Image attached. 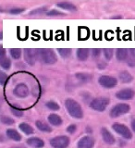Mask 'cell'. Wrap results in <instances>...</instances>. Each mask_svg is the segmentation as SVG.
<instances>
[{"instance_id": "obj_1", "label": "cell", "mask_w": 135, "mask_h": 148, "mask_svg": "<svg viewBox=\"0 0 135 148\" xmlns=\"http://www.w3.org/2000/svg\"><path fill=\"white\" fill-rule=\"evenodd\" d=\"M65 106L68 111V113L74 119H82L83 117V111L81 105L77 101L73 100L71 98H69L65 101Z\"/></svg>"}, {"instance_id": "obj_2", "label": "cell", "mask_w": 135, "mask_h": 148, "mask_svg": "<svg viewBox=\"0 0 135 148\" xmlns=\"http://www.w3.org/2000/svg\"><path fill=\"white\" fill-rule=\"evenodd\" d=\"M35 53L36 58L45 64H55L58 61L57 55L52 49H37Z\"/></svg>"}, {"instance_id": "obj_3", "label": "cell", "mask_w": 135, "mask_h": 148, "mask_svg": "<svg viewBox=\"0 0 135 148\" xmlns=\"http://www.w3.org/2000/svg\"><path fill=\"white\" fill-rule=\"evenodd\" d=\"M109 104V99L106 97H97L95 98L91 102L90 108L95 111H99V112H103L108 108Z\"/></svg>"}, {"instance_id": "obj_4", "label": "cell", "mask_w": 135, "mask_h": 148, "mask_svg": "<svg viewBox=\"0 0 135 148\" xmlns=\"http://www.w3.org/2000/svg\"><path fill=\"white\" fill-rule=\"evenodd\" d=\"M130 110H131V106L128 104H118L113 106L112 109L110 110V116L112 118H118L127 114Z\"/></svg>"}, {"instance_id": "obj_5", "label": "cell", "mask_w": 135, "mask_h": 148, "mask_svg": "<svg viewBox=\"0 0 135 148\" xmlns=\"http://www.w3.org/2000/svg\"><path fill=\"white\" fill-rule=\"evenodd\" d=\"M50 145L54 148H67L69 145V138L65 135L57 136L51 139Z\"/></svg>"}, {"instance_id": "obj_6", "label": "cell", "mask_w": 135, "mask_h": 148, "mask_svg": "<svg viewBox=\"0 0 135 148\" xmlns=\"http://www.w3.org/2000/svg\"><path fill=\"white\" fill-rule=\"evenodd\" d=\"M112 128L114 129V131L119 133V135H121L125 139H132V134L130 131V129L124 124H120V123H115L112 125Z\"/></svg>"}, {"instance_id": "obj_7", "label": "cell", "mask_w": 135, "mask_h": 148, "mask_svg": "<svg viewBox=\"0 0 135 148\" xmlns=\"http://www.w3.org/2000/svg\"><path fill=\"white\" fill-rule=\"evenodd\" d=\"M98 82L101 86H103L105 88H114L116 85H117L118 81H117V79L114 77L103 75L99 78Z\"/></svg>"}, {"instance_id": "obj_8", "label": "cell", "mask_w": 135, "mask_h": 148, "mask_svg": "<svg viewBox=\"0 0 135 148\" xmlns=\"http://www.w3.org/2000/svg\"><path fill=\"white\" fill-rule=\"evenodd\" d=\"M14 95H15L19 98H25L29 95V88L24 83H19V84L15 87V89L13 91Z\"/></svg>"}, {"instance_id": "obj_9", "label": "cell", "mask_w": 135, "mask_h": 148, "mask_svg": "<svg viewBox=\"0 0 135 148\" xmlns=\"http://www.w3.org/2000/svg\"><path fill=\"white\" fill-rule=\"evenodd\" d=\"M0 67L3 68L4 69L8 71L11 67V61L7 57L6 50H5L2 46H0Z\"/></svg>"}, {"instance_id": "obj_10", "label": "cell", "mask_w": 135, "mask_h": 148, "mask_svg": "<svg viewBox=\"0 0 135 148\" xmlns=\"http://www.w3.org/2000/svg\"><path fill=\"white\" fill-rule=\"evenodd\" d=\"M134 95H135V92L132 89L126 88V89L119 91L117 94H116V97L120 100H131L134 97Z\"/></svg>"}, {"instance_id": "obj_11", "label": "cell", "mask_w": 135, "mask_h": 148, "mask_svg": "<svg viewBox=\"0 0 135 148\" xmlns=\"http://www.w3.org/2000/svg\"><path fill=\"white\" fill-rule=\"evenodd\" d=\"M95 140L91 136H84L78 142V148H93Z\"/></svg>"}, {"instance_id": "obj_12", "label": "cell", "mask_w": 135, "mask_h": 148, "mask_svg": "<svg viewBox=\"0 0 135 148\" xmlns=\"http://www.w3.org/2000/svg\"><path fill=\"white\" fill-rule=\"evenodd\" d=\"M24 59L28 64L31 65V66L34 65L37 60L35 51H34L32 49H28V48L24 49Z\"/></svg>"}, {"instance_id": "obj_13", "label": "cell", "mask_w": 135, "mask_h": 148, "mask_svg": "<svg viewBox=\"0 0 135 148\" xmlns=\"http://www.w3.org/2000/svg\"><path fill=\"white\" fill-rule=\"evenodd\" d=\"M101 133H102V137H103V140L105 141V143H108V145H113V143H115L114 136L111 134V132L108 131V129L102 128Z\"/></svg>"}, {"instance_id": "obj_14", "label": "cell", "mask_w": 135, "mask_h": 148, "mask_svg": "<svg viewBox=\"0 0 135 148\" xmlns=\"http://www.w3.org/2000/svg\"><path fill=\"white\" fill-rule=\"evenodd\" d=\"M27 143L32 147H34V148H42L45 146V143L44 141L42 140L40 138H37V137H32L30 138L27 140Z\"/></svg>"}, {"instance_id": "obj_15", "label": "cell", "mask_w": 135, "mask_h": 148, "mask_svg": "<svg viewBox=\"0 0 135 148\" xmlns=\"http://www.w3.org/2000/svg\"><path fill=\"white\" fill-rule=\"evenodd\" d=\"M129 50L125 49V48H119L116 52V57H117V59L119 60V61H125L127 60L128 57H129Z\"/></svg>"}, {"instance_id": "obj_16", "label": "cell", "mask_w": 135, "mask_h": 148, "mask_svg": "<svg viewBox=\"0 0 135 148\" xmlns=\"http://www.w3.org/2000/svg\"><path fill=\"white\" fill-rule=\"evenodd\" d=\"M7 135L8 138H10L11 140L16 141V142H20L21 140V134L19 133L16 130L14 129H8L7 130Z\"/></svg>"}, {"instance_id": "obj_17", "label": "cell", "mask_w": 135, "mask_h": 148, "mask_svg": "<svg viewBox=\"0 0 135 148\" xmlns=\"http://www.w3.org/2000/svg\"><path fill=\"white\" fill-rule=\"evenodd\" d=\"M48 121L53 125V126H60L62 124V119L57 114H50L48 116Z\"/></svg>"}, {"instance_id": "obj_18", "label": "cell", "mask_w": 135, "mask_h": 148, "mask_svg": "<svg viewBox=\"0 0 135 148\" xmlns=\"http://www.w3.org/2000/svg\"><path fill=\"white\" fill-rule=\"evenodd\" d=\"M89 57V50L86 48H79L77 50V58L81 61H85Z\"/></svg>"}, {"instance_id": "obj_19", "label": "cell", "mask_w": 135, "mask_h": 148, "mask_svg": "<svg viewBox=\"0 0 135 148\" xmlns=\"http://www.w3.org/2000/svg\"><path fill=\"white\" fill-rule=\"evenodd\" d=\"M58 7L62 9H65V10H69V11H76L77 10V8L75 5H73L72 3H69V2L58 3Z\"/></svg>"}, {"instance_id": "obj_20", "label": "cell", "mask_w": 135, "mask_h": 148, "mask_svg": "<svg viewBox=\"0 0 135 148\" xmlns=\"http://www.w3.org/2000/svg\"><path fill=\"white\" fill-rule=\"evenodd\" d=\"M35 125L41 132H52V129H51V127L49 126V125L47 123L44 122V121H41V120H37V121L35 122Z\"/></svg>"}, {"instance_id": "obj_21", "label": "cell", "mask_w": 135, "mask_h": 148, "mask_svg": "<svg viewBox=\"0 0 135 148\" xmlns=\"http://www.w3.org/2000/svg\"><path fill=\"white\" fill-rule=\"evenodd\" d=\"M119 79H120V81H121L123 83H130L132 81L133 78H132L131 73L126 71H124L119 73Z\"/></svg>"}, {"instance_id": "obj_22", "label": "cell", "mask_w": 135, "mask_h": 148, "mask_svg": "<svg viewBox=\"0 0 135 148\" xmlns=\"http://www.w3.org/2000/svg\"><path fill=\"white\" fill-rule=\"evenodd\" d=\"M75 77L78 79L79 81H81L82 82H90L92 79H93V75H91V74L89 73H76Z\"/></svg>"}, {"instance_id": "obj_23", "label": "cell", "mask_w": 135, "mask_h": 148, "mask_svg": "<svg viewBox=\"0 0 135 148\" xmlns=\"http://www.w3.org/2000/svg\"><path fill=\"white\" fill-rule=\"evenodd\" d=\"M19 127H20V129L21 130V131L25 134H27V135H30V134L34 133V129H32V127L28 123H25V122L21 123Z\"/></svg>"}, {"instance_id": "obj_24", "label": "cell", "mask_w": 135, "mask_h": 148, "mask_svg": "<svg viewBox=\"0 0 135 148\" xmlns=\"http://www.w3.org/2000/svg\"><path fill=\"white\" fill-rule=\"evenodd\" d=\"M130 52L131 53L129 54V57L127 58V64L131 68H133L135 67V49L130 50Z\"/></svg>"}, {"instance_id": "obj_25", "label": "cell", "mask_w": 135, "mask_h": 148, "mask_svg": "<svg viewBox=\"0 0 135 148\" xmlns=\"http://www.w3.org/2000/svg\"><path fill=\"white\" fill-rule=\"evenodd\" d=\"M9 53H10L11 57L14 59H19L21 57V50L19 48H11L9 49Z\"/></svg>"}, {"instance_id": "obj_26", "label": "cell", "mask_w": 135, "mask_h": 148, "mask_svg": "<svg viewBox=\"0 0 135 148\" xmlns=\"http://www.w3.org/2000/svg\"><path fill=\"white\" fill-rule=\"evenodd\" d=\"M58 51L59 55L64 58H67L71 55V49H69V48H58Z\"/></svg>"}, {"instance_id": "obj_27", "label": "cell", "mask_w": 135, "mask_h": 148, "mask_svg": "<svg viewBox=\"0 0 135 148\" xmlns=\"http://www.w3.org/2000/svg\"><path fill=\"white\" fill-rule=\"evenodd\" d=\"M0 121L6 125H12L15 122V120L10 117H8V116H2V117H0Z\"/></svg>"}, {"instance_id": "obj_28", "label": "cell", "mask_w": 135, "mask_h": 148, "mask_svg": "<svg viewBox=\"0 0 135 148\" xmlns=\"http://www.w3.org/2000/svg\"><path fill=\"white\" fill-rule=\"evenodd\" d=\"M45 106H47V108H49L50 110H53V111H57L59 109V106L58 103H56L54 101H49L47 103L45 104Z\"/></svg>"}, {"instance_id": "obj_29", "label": "cell", "mask_w": 135, "mask_h": 148, "mask_svg": "<svg viewBox=\"0 0 135 148\" xmlns=\"http://www.w3.org/2000/svg\"><path fill=\"white\" fill-rule=\"evenodd\" d=\"M104 55H105V58H106V60H110L113 57V50L110 48H106V49H104Z\"/></svg>"}, {"instance_id": "obj_30", "label": "cell", "mask_w": 135, "mask_h": 148, "mask_svg": "<svg viewBox=\"0 0 135 148\" xmlns=\"http://www.w3.org/2000/svg\"><path fill=\"white\" fill-rule=\"evenodd\" d=\"M7 80H8V75L0 69V84L4 85L5 83H6Z\"/></svg>"}, {"instance_id": "obj_31", "label": "cell", "mask_w": 135, "mask_h": 148, "mask_svg": "<svg viewBox=\"0 0 135 148\" xmlns=\"http://www.w3.org/2000/svg\"><path fill=\"white\" fill-rule=\"evenodd\" d=\"M46 15L47 16H64V13L60 12L58 10H56V9H52V10L46 12Z\"/></svg>"}, {"instance_id": "obj_32", "label": "cell", "mask_w": 135, "mask_h": 148, "mask_svg": "<svg viewBox=\"0 0 135 148\" xmlns=\"http://www.w3.org/2000/svg\"><path fill=\"white\" fill-rule=\"evenodd\" d=\"M23 11H24V8H13L8 10V12L10 14H21Z\"/></svg>"}, {"instance_id": "obj_33", "label": "cell", "mask_w": 135, "mask_h": 148, "mask_svg": "<svg viewBox=\"0 0 135 148\" xmlns=\"http://www.w3.org/2000/svg\"><path fill=\"white\" fill-rule=\"evenodd\" d=\"M46 11V8H37V9H34V10H32L30 15H34V14H42Z\"/></svg>"}, {"instance_id": "obj_34", "label": "cell", "mask_w": 135, "mask_h": 148, "mask_svg": "<svg viewBox=\"0 0 135 148\" xmlns=\"http://www.w3.org/2000/svg\"><path fill=\"white\" fill-rule=\"evenodd\" d=\"M92 55L94 58H99L100 55H101V50L98 48H95L92 50Z\"/></svg>"}, {"instance_id": "obj_35", "label": "cell", "mask_w": 135, "mask_h": 148, "mask_svg": "<svg viewBox=\"0 0 135 148\" xmlns=\"http://www.w3.org/2000/svg\"><path fill=\"white\" fill-rule=\"evenodd\" d=\"M11 111H12V113L17 116V117H22L23 116V112L20 109H17V108H11Z\"/></svg>"}, {"instance_id": "obj_36", "label": "cell", "mask_w": 135, "mask_h": 148, "mask_svg": "<svg viewBox=\"0 0 135 148\" xmlns=\"http://www.w3.org/2000/svg\"><path fill=\"white\" fill-rule=\"evenodd\" d=\"M76 130H77V126H76V125L72 124V125H69V126L67 128V132H69V133H74L76 132Z\"/></svg>"}, {"instance_id": "obj_37", "label": "cell", "mask_w": 135, "mask_h": 148, "mask_svg": "<svg viewBox=\"0 0 135 148\" xmlns=\"http://www.w3.org/2000/svg\"><path fill=\"white\" fill-rule=\"evenodd\" d=\"M106 65L105 63L101 62V63L98 64V69H104L106 68Z\"/></svg>"}, {"instance_id": "obj_38", "label": "cell", "mask_w": 135, "mask_h": 148, "mask_svg": "<svg viewBox=\"0 0 135 148\" xmlns=\"http://www.w3.org/2000/svg\"><path fill=\"white\" fill-rule=\"evenodd\" d=\"M132 128L133 130V132H135V119H133L132 121Z\"/></svg>"}, {"instance_id": "obj_39", "label": "cell", "mask_w": 135, "mask_h": 148, "mask_svg": "<svg viewBox=\"0 0 135 148\" xmlns=\"http://www.w3.org/2000/svg\"><path fill=\"white\" fill-rule=\"evenodd\" d=\"M3 39V32H0V40H2Z\"/></svg>"}, {"instance_id": "obj_40", "label": "cell", "mask_w": 135, "mask_h": 148, "mask_svg": "<svg viewBox=\"0 0 135 148\" xmlns=\"http://www.w3.org/2000/svg\"><path fill=\"white\" fill-rule=\"evenodd\" d=\"M11 148H25V147H11Z\"/></svg>"}]
</instances>
